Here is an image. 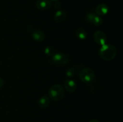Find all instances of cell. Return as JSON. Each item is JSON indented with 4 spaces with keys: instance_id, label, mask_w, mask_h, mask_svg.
I'll use <instances>...</instances> for the list:
<instances>
[{
    "instance_id": "6da1fadb",
    "label": "cell",
    "mask_w": 123,
    "mask_h": 122,
    "mask_svg": "<svg viewBox=\"0 0 123 122\" xmlns=\"http://www.w3.org/2000/svg\"><path fill=\"white\" fill-rule=\"evenodd\" d=\"M117 50L115 45L111 44H105L101 46L98 50V55L102 59L110 61L117 56Z\"/></svg>"
},
{
    "instance_id": "7a4b0ae2",
    "label": "cell",
    "mask_w": 123,
    "mask_h": 122,
    "mask_svg": "<svg viewBox=\"0 0 123 122\" xmlns=\"http://www.w3.org/2000/svg\"><path fill=\"white\" fill-rule=\"evenodd\" d=\"M65 89L61 85L56 84L50 87L49 90V96L52 100H60L64 97Z\"/></svg>"
},
{
    "instance_id": "3957f363",
    "label": "cell",
    "mask_w": 123,
    "mask_h": 122,
    "mask_svg": "<svg viewBox=\"0 0 123 122\" xmlns=\"http://www.w3.org/2000/svg\"><path fill=\"white\" fill-rule=\"evenodd\" d=\"M52 63L56 65L63 66L68 62V57L64 53L58 52L54 54L50 59Z\"/></svg>"
},
{
    "instance_id": "277c9868",
    "label": "cell",
    "mask_w": 123,
    "mask_h": 122,
    "mask_svg": "<svg viewBox=\"0 0 123 122\" xmlns=\"http://www.w3.org/2000/svg\"><path fill=\"white\" fill-rule=\"evenodd\" d=\"M95 77L94 71L90 68H84L79 73V78L82 81L86 83L92 82Z\"/></svg>"
},
{
    "instance_id": "5b68a950",
    "label": "cell",
    "mask_w": 123,
    "mask_h": 122,
    "mask_svg": "<svg viewBox=\"0 0 123 122\" xmlns=\"http://www.w3.org/2000/svg\"><path fill=\"white\" fill-rule=\"evenodd\" d=\"M93 38L94 41L98 45H103L106 44L107 41V36L103 31L98 30L96 31L93 35Z\"/></svg>"
},
{
    "instance_id": "8992f818",
    "label": "cell",
    "mask_w": 123,
    "mask_h": 122,
    "mask_svg": "<svg viewBox=\"0 0 123 122\" xmlns=\"http://www.w3.org/2000/svg\"><path fill=\"white\" fill-rule=\"evenodd\" d=\"M65 89L68 92L73 93L77 89V84L75 81L71 79H67L64 82Z\"/></svg>"
},
{
    "instance_id": "52a82bcc",
    "label": "cell",
    "mask_w": 123,
    "mask_h": 122,
    "mask_svg": "<svg viewBox=\"0 0 123 122\" xmlns=\"http://www.w3.org/2000/svg\"><path fill=\"white\" fill-rule=\"evenodd\" d=\"M52 6L50 0H38L36 2V7L40 10H46L50 8Z\"/></svg>"
},
{
    "instance_id": "ba28073f",
    "label": "cell",
    "mask_w": 123,
    "mask_h": 122,
    "mask_svg": "<svg viewBox=\"0 0 123 122\" xmlns=\"http://www.w3.org/2000/svg\"><path fill=\"white\" fill-rule=\"evenodd\" d=\"M108 11H109L108 6L105 4H100L96 7L95 13L97 15L102 16H105L108 14Z\"/></svg>"
},
{
    "instance_id": "9c48e42d",
    "label": "cell",
    "mask_w": 123,
    "mask_h": 122,
    "mask_svg": "<svg viewBox=\"0 0 123 122\" xmlns=\"http://www.w3.org/2000/svg\"><path fill=\"white\" fill-rule=\"evenodd\" d=\"M32 38L37 42H42L45 39V34L40 30H36L32 32Z\"/></svg>"
},
{
    "instance_id": "30bf717a",
    "label": "cell",
    "mask_w": 123,
    "mask_h": 122,
    "mask_svg": "<svg viewBox=\"0 0 123 122\" xmlns=\"http://www.w3.org/2000/svg\"><path fill=\"white\" fill-rule=\"evenodd\" d=\"M67 17V14L63 10H58L54 14V19L58 23H62Z\"/></svg>"
},
{
    "instance_id": "8fae6325",
    "label": "cell",
    "mask_w": 123,
    "mask_h": 122,
    "mask_svg": "<svg viewBox=\"0 0 123 122\" xmlns=\"http://www.w3.org/2000/svg\"><path fill=\"white\" fill-rule=\"evenodd\" d=\"M49 97L48 96H43L39 99L38 102V104L39 106L42 108H46L49 106L50 104V100Z\"/></svg>"
},
{
    "instance_id": "7c38bea8",
    "label": "cell",
    "mask_w": 123,
    "mask_h": 122,
    "mask_svg": "<svg viewBox=\"0 0 123 122\" xmlns=\"http://www.w3.org/2000/svg\"><path fill=\"white\" fill-rule=\"evenodd\" d=\"M75 34L78 38L82 40L86 39L87 37V32L85 31V29H84L82 28H79L77 29L75 31Z\"/></svg>"
},
{
    "instance_id": "4fadbf2b",
    "label": "cell",
    "mask_w": 123,
    "mask_h": 122,
    "mask_svg": "<svg viewBox=\"0 0 123 122\" xmlns=\"http://www.w3.org/2000/svg\"><path fill=\"white\" fill-rule=\"evenodd\" d=\"M44 52L46 55L49 56V57H52L55 53L54 48L51 45H48V46L44 48Z\"/></svg>"
},
{
    "instance_id": "5bb4252c",
    "label": "cell",
    "mask_w": 123,
    "mask_h": 122,
    "mask_svg": "<svg viewBox=\"0 0 123 122\" xmlns=\"http://www.w3.org/2000/svg\"><path fill=\"white\" fill-rule=\"evenodd\" d=\"M103 19H102V18L100 16H99L98 15H96L95 16V17L94 18L93 20H92L91 23L94 24V25L97 26H99L103 24Z\"/></svg>"
},
{
    "instance_id": "9a60e30c",
    "label": "cell",
    "mask_w": 123,
    "mask_h": 122,
    "mask_svg": "<svg viewBox=\"0 0 123 122\" xmlns=\"http://www.w3.org/2000/svg\"><path fill=\"white\" fill-rule=\"evenodd\" d=\"M76 74V69L74 68H70L67 70L66 72V75L67 77H73Z\"/></svg>"
},
{
    "instance_id": "2e32d148",
    "label": "cell",
    "mask_w": 123,
    "mask_h": 122,
    "mask_svg": "<svg viewBox=\"0 0 123 122\" xmlns=\"http://www.w3.org/2000/svg\"><path fill=\"white\" fill-rule=\"evenodd\" d=\"M96 15H97V14H96V13H95V12H93V11L90 12V13H88V14L86 15V20H87L88 22L92 23L94 18L95 17V16H96Z\"/></svg>"
},
{
    "instance_id": "e0dca14e",
    "label": "cell",
    "mask_w": 123,
    "mask_h": 122,
    "mask_svg": "<svg viewBox=\"0 0 123 122\" xmlns=\"http://www.w3.org/2000/svg\"><path fill=\"white\" fill-rule=\"evenodd\" d=\"M54 6H55V8H59L60 7H61V4H60V3L59 2V1H55V5H54Z\"/></svg>"
},
{
    "instance_id": "ac0fdd59",
    "label": "cell",
    "mask_w": 123,
    "mask_h": 122,
    "mask_svg": "<svg viewBox=\"0 0 123 122\" xmlns=\"http://www.w3.org/2000/svg\"><path fill=\"white\" fill-rule=\"evenodd\" d=\"M4 85V80L2 78L0 77V89Z\"/></svg>"
},
{
    "instance_id": "d6986e66",
    "label": "cell",
    "mask_w": 123,
    "mask_h": 122,
    "mask_svg": "<svg viewBox=\"0 0 123 122\" xmlns=\"http://www.w3.org/2000/svg\"><path fill=\"white\" fill-rule=\"evenodd\" d=\"M89 122H99V121L97 120L92 119V120H91L90 121H89Z\"/></svg>"
},
{
    "instance_id": "ffe728a7",
    "label": "cell",
    "mask_w": 123,
    "mask_h": 122,
    "mask_svg": "<svg viewBox=\"0 0 123 122\" xmlns=\"http://www.w3.org/2000/svg\"><path fill=\"white\" fill-rule=\"evenodd\" d=\"M51 1H55H55H60V0H51Z\"/></svg>"
},
{
    "instance_id": "44dd1931",
    "label": "cell",
    "mask_w": 123,
    "mask_h": 122,
    "mask_svg": "<svg viewBox=\"0 0 123 122\" xmlns=\"http://www.w3.org/2000/svg\"></svg>"
}]
</instances>
